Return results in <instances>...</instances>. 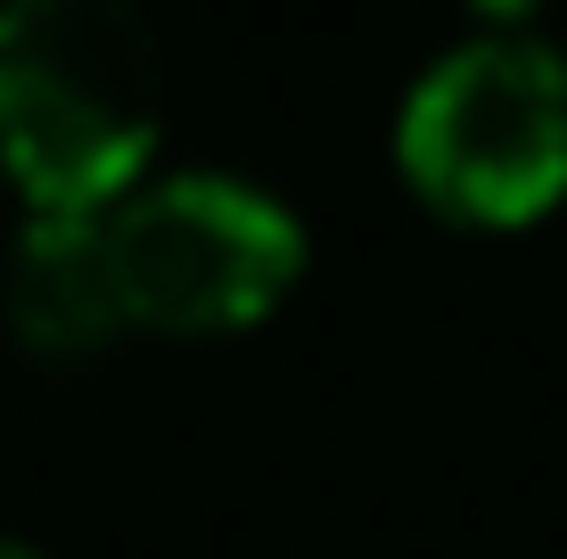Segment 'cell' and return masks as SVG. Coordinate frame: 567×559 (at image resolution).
Returning <instances> with one entry per match:
<instances>
[{
    "label": "cell",
    "instance_id": "6da1fadb",
    "mask_svg": "<svg viewBox=\"0 0 567 559\" xmlns=\"http://www.w3.org/2000/svg\"><path fill=\"white\" fill-rule=\"evenodd\" d=\"M165 132L141 0H0V182L25 215H115Z\"/></svg>",
    "mask_w": 567,
    "mask_h": 559
},
{
    "label": "cell",
    "instance_id": "277c9868",
    "mask_svg": "<svg viewBox=\"0 0 567 559\" xmlns=\"http://www.w3.org/2000/svg\"><path fill=\"white\" fill-rule=\"evenodd\" d=\"M0 313H9V338L42 362L100 354L124 330L107 215H25L0 272Z\"/></svg>",
    "mask_w": 567,
    "mask_h": 559
},
{
    "label": "cell",
    "instance_id": "7a4b0ae2",
    "mask_svg": "<svg viewBox=\"0 0 567 559\" xmlns=\"http://www.w3.org/2000/svg\"><path fill=\"white\" fill-rule=\"evenodd\" d=\"M395 173L461 230H526L567 198V58L543 33L444 50L395 107Z\"/></svg>",
    "mask_w": 567,
    "mask_h": 559
},
{
    "label": "cell",
    "instance_id": "8992f818",
    "mask_svg": "<svg viewBox=\"0 0 567 559\" xmlns=\"http://www.w3.org/2000/svg\"><path fill=\"white\" fill-rule=\"evenodd\" d=\"M0 559H50V551H33L25 535H0Z\"/></svg>",
    "mask_w": 567,
    "mask_h": 559
},
{
    "label": "cell",
    "instance_id": "5b68a950",
    "mask_svg": "<svg viewBox=\"0 0 567 559\" xmlns=\"http://www.w3.org/2000/svg\"><path fill=\"white\" fill-rule=\"evenodd\" d=\"M468 9L485 17V33H526V17H535V0H468Z\"/></svg>",
    "mask_w": 567,
    "mask_h": 559
},
{
    "label": "cell",
    "instance_id": "3957f363",
    "mask_svg": "<svg viewBox=\"0 0 567 559\" xmlns=\"http://www.w3.org/2000/svg\"><path fill=\"white\" fill-rule=\"evenodd\" d=\"M124 330L239 338L264 330L305 280V222L239 173H165L107 215Z\"/></svg>",
    "mask_w": 567,
    "mask_h": 559
}]
</instances>
